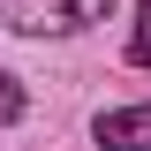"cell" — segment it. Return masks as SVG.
I'll return each instance as SVG.
<instances>
[{"instance_id": "1", "label": "cell", "mask_w": 151, "mask_h": 151, "mask_svg": "<svg viewBox=\"0 0 151 151\" xmlns=\"http://www.w3.org/2000/svg\"><path fill=\"white\" fill-rule=\"evenodd\" d=\"M113 0H0V23L23 38H76L91 30V23H106Z\"/></svg>"}, {"instance_id": "2", "label": "cell", "mask_w": 151, "mask_h": 151, "mask_svg": "<svg viewBox=\"0 0 151 151\" xmlns=\"http://www.w3.org/2000/svg\"><path fill=\"white\" fill-rule=\"evenodd\" d=\"M98 151H151V106H113L98 113Z\"/></svg>"}, {"instance_id": "3", "label": "cell", "mask_w": 151, "mask_h": 151, "mask_svg": "<svg viewBox=\"0 0 151 151\" xmlns=\"http://www.w3.org/2000/svg\"><path fill=\"white\" fill-rule=\"evenodd\" d=\"M23 106H30V98H23V83L0 68V129H8V121H23Z\"/></svg>"}, {"instance_id": "4", "label": "cell", "mask_w": 151, "mask_h": 151, "mask_svg": "<svg viewBox=\"0 0 151 151\" xmlns=\"http://www.w3.org/2000/svg\"><path fill=\"white\" fill-rule=\"evenodd\" d=\"M136 68H151V0H136V38H129Z\"/></svg>"}]
</instances>
